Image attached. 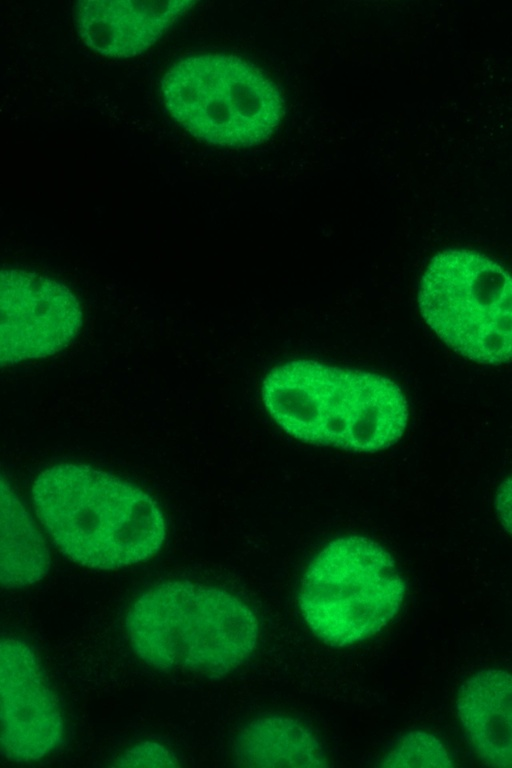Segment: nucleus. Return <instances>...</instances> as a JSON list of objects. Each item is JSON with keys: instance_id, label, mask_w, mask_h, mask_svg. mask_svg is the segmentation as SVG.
Masks as SVG:
<instances>
[{"instance_id": "f8f14e48", "label": "nucleus", "mask_w": 512, "mask_h": 768, "mask_svg": "<svg viewBox=\"0 0 512 768\" xmlns=\"http://www.w3.org/2000/svg\"><path fill=\"white\" fill-rule=\"evenodd\" d=\"M50 566L40 531L4 476L1 478V584L18 589L39 582Z\"/></svg>"}, {"instance_id": "2eb2a0df", "label": "nucleus", "mask_w": 512, "mask_h": 768, "mask_svg": "<svg viewBox=\"0 0 512 768\" xmlns=\"http://www.w3.org/2000/svg\"><path fill=\"white\" fill-rule=\"evenodd\" d=\"M495 511L502 527L512 536V475L507 477L497 489Z\"/></svg>"}, {"instance_id": "9b49d317", "label": "nucleus", "mask_w": 512, "mask_h": 768, "mask_svg": "<svg viewBox=\"0 0 512 768\" xmlns=\"http://www.w3.org/2000/svg\"><path fill=\"white\" fill-rule=\"evenodd\" d=\"M233 757L244 767L330 766L314 731L299 719L282 714L263 715L246 723L235 737Z\"/></svg>"}, {"instance_id": "f257e3e1", "label": "nucleus", "mask_w": 512, "mask_h": 768, "mask_svg": "<svg viewBox=\"0 0 512 768\" xmlns=\"http://www.w3.org/2000/svg\"><path fill=\"white\" fill-rule=\"evenodd\" d=\"M36 514L58 548L86 567L112 570L162 547L166 523L144 490L85 464L59 463L32 484Z\"/></svg>"}, {"instance_id": "1a4fd4ad", "label": "nucleus", "mask_w": 512, "mask_h": 768, "mask_svg": "<svg viewBox=\"0 0 512 768\" xmlns=\"http://www.w3.org/2000/svg\"><path fill=\"white\" fill-rule=\"evenodd\" d=\"M195 1L86 0L76 4V26L84 44L112 58L142 54Z\"/></svg>"}, {"instance_id": "f03ea898", "label": "nucleus", "mask_w": 512, "mask_h": 768, "mask_svg": "<svg viewBox=\"0 0 512 768\" xmlns=\"http://www.w3.org/2000/svg\"><path fill=\"white\" fill-rule=\"evenodd\" d=\"M261 395L267 412L287 434L355 452L392 446L409 419L407 400L391 379L313 360L274 367Z\"/></svg>"}, {"instance_id": "39448f33", "label": "nucleus", "mask_w": 512, "mask_h": 768, "mask_svg": "<svg viewBox=\"0 0 512 768\" xmlns=\"http://www.w3.org/2000/svg\"><path fill=\"white\" fill-rule=\"evenodd\" d=\"M164 105L194 137L222 147L265 142L285 115L276 84L246 60L223 53L184 57L163 75Z\"/></svg>"}, {"instance_id": "9d476101", "label": "nucleus", "mask_w": 512, "mask_h": 768, "mask_svg": "<svg viewBox=\"0 0 512 768\" xmlns=\"http://www.w3.org/2000/svg\"><path fill=\"white\" fill-rule=\"evenodd\" d=\"M456 708L478 756L492 766L512 767V673L487 669L470 676Z\"/></svg>"}, {"instance_id": "20e7f679", "label": "nucleus", "mask_w": 512, "mask_h": 768, "mask_svg": "<svg viewBox=\"0 0 512 768\" xmlns=\"http://www.w3.org/2000/svg\"><path fill=\"white\" fill-rule=\"evenodd\" d=\"M406 584L393 556L361 535L338 537L309 562L298 606L310 631L331 647L373 637L398 614Z\"/></svg>"}, {"instance_id": "7ed1b4c3", "label": "nucleus", "mask_w": 512, "mask_h": 768, "mask_svg": "<svg viewBox=\"0 0 512 768\" xmlns=\"http://www.w3.org/2000/svg\"><path fill=\"white\" fill-rule=\"evenodd\" d=\"M137 657L150 667L211 679L227 676L256 651L261 625L254 610L227 590L189 580L160 582L125 615Z\"/></svg>"}, {"instance_id": "423d86ee", "label": "nucleus", "mask_w": 512, "mask_h": 768, "mask_svg": "<svg viewBox=\"0 0 512 768\" xmlns=\"http://www.w3.org/2000/svg\"><path fill=\"white\" fill-rule=\"evenodd\" d=\"M425 322L452 349L484 364L512 361V274L468 249L436 254L422 275Z\"/></svg>"}, {"instance_id": "0eeeda50", "label": "nucleus", "mask_w": 512, "mask_h": 768, "mask_svg": "<svg viewBox=\"0 0 512 768\" xmlns=\"http://www.w3.org/2000/svg\"><path fill=\"white\" fill-rule=\"evenodd\" d=\"M80 303L64 284L19 269L1 272L2 366L65 348L82 326Z\"/></svg>"}, {"instance_id": "6e6552de", "label": "nucleus", "mask_w": 512, "mask_h": 768, "mask_svg": "<svg viewBox=\"0 0 512 768\" xmlns=\"http://www.w3.org/2000/svg\"><path fill=\"white\" fill-rule=\"evenodd\" d=\"M1 751L16 762L36 761L65 736L59 700L34 650L7 637L0 646Z\"/></svg>"}, {"instance_id": "4468645a", "label": "nucleus", "mask_w": 512, "mask_h": 768, "mask_svg": "<svg viewBox=\"0 0 512 768\" xmlns=\"http://www.w3.org/2000/svg\"><path fill=\"white\" fill-rule=\"evenodd\" d=\"M114 766L120 767H177L179 760L172 750L157 741L139 742L116 759Z\"/></svg>"}, {"instance_id": "ddd939ff", "label": "nucleus", "mask_w": 512, "mask_h": 768, "mask_svg": "<svg viewBox=\"0 0 512 768\" xmlns=\"http://www.w3.org/2000/svg\"><path fill=\"white\" fill-rule=\"evenodd\" d=\"M452 759L444 744L434 735L412 730L401 736L383 756L381 767H449Z\"/></svg>"}]
</instances>
